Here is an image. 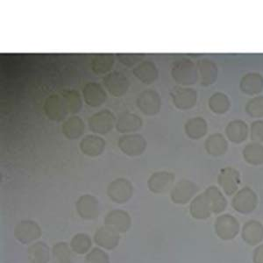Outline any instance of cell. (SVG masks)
<instances>
[{
	"label": "cell",
	"mask_w": 263,
	"mask_h": 263,
	"mask_svg": "<svg viewBox=\"0 0 263 263\" xmlns=\"http://www.w3.org/2000/svg\"><path fill=\"white\" fill-rule=\"evenodd\" d=\"M84 102L91 107L101 106L107 99V94L104 88L98 83H88L83 89Z\"/></svg>",
	"instance_id": "obj_17"
},
{
	"label": "cell",
	"mask_w": 263,
	"mask_h": 263,
	"mask_svg": "<svg viewBox=\"0 0 263 263\" xmlns=\"http://www.w3.org/2000/svg\"><path fill=\"white\" fill-rule=\"evenodd\" d=\"M198 190V186L191 180H181L171 190V200L177 204H185L192 200Z\"/></svg>",
	"instance_id": "obj_8"
},
{
	"label": "cell",
	"mask_w": 263,
	"mask_h": 263,
	"mask_svg": "<svg viewBox=\"0 0 263 263\" xmlns=\"http://www.w3.org/2000/svg\"><path fill=\"white\" fill-rule=\"evenodd\" d=\"M105 140L100 136L95 135H88L82 139L79 144L81 152L90 157H97L102 155L105 149Z\"/></svg>",
	"instance_id": "obj_19"
},
{
	"label": "cell",
	"mask_w": 263,
	"mask_h": 263,
	"mask_svg": "<svg viewBox=\"0 0 263 263\" xmlns=\"http://www.w3.org/2000/svg\"><path fill=\"white\" fill-rule=\"evenodd\" d=\"M27 254L30 263H48L50 260L49 248L42 241L33 243L28 248Z\"/></svg>",
	"instance_id": "obj_31"
},
{
	"label": "cell",
	"mask_w": 263,
	"mask_h": 263,
	"mask_svg": "<svg viewBox=\"0 0 263 263\" xmlns=\"http://www.w3.org/2000/svg\"><path fill=\"white\" fill-rule=\"evenodd\" d=\"M14 236L21 244H30L41 238L42 230L36 222L23 220L14 228Z\"/></svg>",
	"instance_id": "obj_10"
},
{
	"label": "cell",
	"mask_w": 263,
	"mask_h": 263,
	"mask_svg": "<svg viewBox=\"0 0 263 263\" xmlns=\"http://www.w3.org/2000/svg\"><path fill=\"white\" fill-rule=\"evenodd\" d=\"M190 213L196 219H206L212 215V207L209 199L204 192L195 197L191 206Z\"/></svg>",
	"instance_id": "obj_26"
},
{
	"label": "cell",
	"mask_w": 263,
	"mask_h": 263,
	"mask_svg": "<svg viewBox=\"0 0 263 263\" xmlns=\"http://www.w3.org/2000/svg\"><path fill=\"white\" fill-rule=\"evenodd\" d=\"M116 124L114 114L109 110H102L93 114L88 120L90 131L98 135H106L114 129Z\"/></svg>",
	"instance_id": "obj_4"
},
{
	"label": "cell",
	"mask_w": 263,
	"mask_h": 263,
	"mask_svg": "<svg viewBox=\"0 0 263 263\" xmlns=\"http://www.w3.org/2000/svg\"><path fill=\"white\" fill-rule=\"evenodd\" d=\"M134 75L145 84H151L158 78L159 71L156 63L152 61L146 60L141 62L135 67Z\"/></svg>",
	"instance_id": "obj_23"
},
{
	"label": "cell",
	"mask_w": 263,
	"mask_h": 263,
	"mask_svg": "<svg viewBox=\"0 0 263 263\" xmlns=\"http://www.w3.org/2000/svg\"><path fill=\"white\" fill-rule=\"evenodd\" d=\"M44 111L48 119L54 121H61L69 114L61 94H54L48 97L44 105Z\"/></svg>",
	"instance_id": "obj_14"
},
{
	"label": "cell",
	"mask_w": 263,
	"mask_h": 263,
	"mask_svg": "<svg viewBox=\"0 0 263 263\" xmlns=\"http://www.w3.org/2000/svg\"><path fill=\"white\" fill-rule=\"evenodd\" d=\"M174 105L181 111H187L197 104V93L194 89L184 86L174 87L171 91Z\"/></svg>",
	"instance_id": "obj_6"
},
{
	"label": "cell",
	"mask_w": 263,
	"mask_h": 263,
	"mask_svg": "<svg viewBox=\"0 0 263 263\" xmlns=\"http://www.w3.org/2000/svg\"><path fill=\"white\" fill-rule=\"evenodd\" d=\"M210 110L216 114H224L230 110V99L224 93H213L208 100Z\"/></svg>",
	"instance_id": "obj_34"
},
{
	"label": "cell",
	"mask_w": 263,
	"mask_h": 263,
	"mask_svg": "<svg viewBox=\"0 0 263 263\" xmlns=\"http://www.w3.org/2000/svg\"><path fill=\"white\" fill-rule=\"evenodd\" d=\"M84 121L78 116L69 117L62 125L63 135L69 140H78L84 135Z\"/></svg>",
	"instance_id": "obj_29"
},
{
	"label": "cell",
	"mask_w": 263,
	"mask_h": 263,
	"mask_svg": "<svg viewBox=\"0 0 263 263\" xmlns=\"http://www.w3.org/2000/svg\"><path fill=\"white\" fill-rule=\"evenodd\" d=\"M242 156L246 162L253 166L263 164V145L251 142L248 144L242 151Z\"/></svg>",
	"instance_id": "obj_33"
},
{
	"label": "cell",
	"mask_w": 263,
	"mask_h": 263,
	"mask_svg": "<svg viewBox=\"0 0 263 263\" xmlns=\"http://www.w3.org/2000/svg\"><path fill=\"white\" fill-rule=\"evenodd\" d=\"M85 263H110L108 254L100 248H93L85 257Z\"/></svg>",
	"instance_id": "obj_39"
},
{
	"label": "cell",
	"mask_w": 263,
	"mask_h": 263,
	"mask_svg": "<svg viewBox=\"0 0 263 263\" xmlns=\"http://www.w3.org/2000/svg\"><path fill=\"white\" fill-rule=\"evenodd\" d=\"M136 105L142 114L147 116H155L161 111L162 99L156 90H146L139 94Z\"/></svg>",
	"instance_id": "obj_5"
},
{
	"label": "cell",
	"mask_w": 263,
	"mask_h": 263,
	"mask_svg": "<svg viewBox=\"0 0 263 263\" xmlns=\"http://www.w3.org/2000/svg\"><path fill=\"white\" fill-rule=\"evenodd\" d=\"M120 63H123L124 65L127 67H132V66L137 64L140 63L144 57V54H118L116 55Z\"/></svg>",
	"instance_id": "obj_41"
},
{
	"label": "cell",
	"mask_w": 263,
	"mask_h": 263,
	"mask_svg": "<svg viewBox=\"0 0 263 263\" xmlns=\"http://www.w3.org/2000/svg\"><path fill=\"white\" fill-rule=\"evenodd\" d=\"M197 67L198 78L202 85L209 86L215 84L218 79V69L214 61L204 57L197 61Z\"/></svg>",
	"instance_id": "obj_16"
},
{
	"label": "cell",
	"mask_w": 263,
	"mask_h": 263,
	"mask_svg": "<svg viewBox=\"0 0 263 263\" xmlns=\"http://www.w3.org/2000/svg\"><path fill=\"white\" fill-rule=\"evenodd\" d=\"M134 193L132 182L126 178L112 181L107 188L108 197L117 203H125L131 199Z\"/></svg>",
	"instance_id": "obj_7"
},
{
	"label": "cell",
	"mask_w": 263,
	"mask_h": 263,
	"mask_svg": "<svg viewBox=\"0 0 263 263\" xmlns=\"http://www.w3.org/2000/svg\"><path fill=\"white\" fill-rule=\"evenodd\" d=\"M78 215L87 220H92L99 215V203L97 197L91 195H83L76 203Z\"/></svg>",
	"instance_id": "obj_15"
},
{
	"label": "cell",
	"mask_w": 263,
	"mask_h": 263,
	"mask_svg": "<svg viewBox=\"0 0 263 263\" xmlns=\"http://www.w3.org/2000/svg\"><path fill=\"white\" fill-rule=\"evenodd\" d=\"M224 132L231 142L240 144L248 139L249 127L244 120H234L228 123Z\"/></svg>",
	"instance_id": "obj_22"
},
{
	"label": "cell",
	"mask_w": 263,
	"mask_h": 263,
	"mask_svg": "<svg viewBox=\"0 0 263 263\" xmlns=\"http://www.w3.org/2000/svg\"><path fill=\"white\" fill-rule=\"evenodd\" d=\"M69 114H78L83 107L81 96L77 90H64L61 93Z\"/></svg>",
	"instance_id": "obj_35"
},
{
	"label": "cell",
	"mask_w": 263,
	"mask_h": 263,
	"mask_svg": "<svg viewBox=\"0 0 263 263\" xmlns=\"http://www.w3.org/2000/svg\"><path fill=\"white\" fill-rule=\"evenodd\" d=\"M120 239V233L107 226L99 228L94 235V241L97 245L107 250H112L116 248Z\"/></svg>",
	"instance_id": "obj_20"
},
{
	"label": "cell",
	"mask_w": 263,
	"mask_h": 263,
	"mask_svg": "<svg viewBox=\"0 0 263 263\" xmlns=\"http://www.w3.org/2000/svg\"><path fill=\"white\" fill-rule=\"evenodd\" d=\"M241 237L247 244L255 246L263 239V226L256 220H250L244 224Z\"/></svg>",
	"instance_id": "obj_27"
},
{
	"label": "cell",
	"mask_w": 263,
	"mask_h": 263,
	"mask_svg": "<svg viewBox=\"0 0 263 263\" xmlns=\"http://www.w3.org/2000/svg\"><path fill=\"white\" fill-rule=\"evenodd\" d=\"M115 61L114 54H97L91 61V69L96 75L106 74L111 70Z\"/></svg>",
	"instance_id": "obj_32"
},
{
	"label": "cell",
	"mask_w": 263,
	"mask_h": 263,
	"mask_svg": "<svg viewBox=\"0 0 263 263\" xmlns=\"http://www.w3.org/2000/svg\"><path fill=\"white\" fill-rule=\"evenodd\" d=\"M104 85L111 95L121 98L128 90L129 81L121 72L114 71L104 78Z\"/></svg>",
	"instance_id": "obj_12"
},
{
	"label": "cell",
	"mask_w": 263,
	"mask_h": 263,
	"mask_svg": "<svg viewBox=\"0 0 263 263\" xmlns=\"http://www.w3.org/2000/svg\"><path fill=\"white\" fill-rule=\"evenodd\" d=\"M203 192L205 193L209 199L211 207H212V213L218 214L224 212L228 205V201L218 187L210 186Z\"/></svg>",
	"instance_id": "obj_30"
},
{
	"label": "cell",
	"mask_w": 263,
	"mask_h": 263,
	"mask_svg": "<svg viewBox=\"0 0 263 263\" xmlns=\"http://www.w3.org/2000/svg\"><path fill=\"white\" fill-rule=\"evenodd\" d=\"M257 205V195L249 187H244L239 190L232 200L233 209L241 214L253 213Z\"/></svg>",
	"instance_id": "obj_2"
},
{
	"label": "cell",
	"mask_w": 263,
	"mask_h": 263,
	"mask_svg": "<svg viewBox=\"0 0 263 263\" xmlns=\"http://www.w3.org/2000/svg\"><path fill=\"white\" fill-rule=\"evenodd\" d=\"M214 228L218 238L223 240H230L238 235L239 223L233 216L224 214L216 219Z\"/></svg>",
	"instance_id": "obj_9"
},
{
	"label": "cell",
	"mask_w": 263,
	"mask_h": 263,
	"mask_svg": "<svg viewBox=\"0 0 263 263\" xmlns=\"http://www.w3.org/2000/svg\"><path fill=\"white\" fill-rule=\"evenodd\" d=\"M246 112L255 119L263 118V96H256L250 99L246 105Z\"/></svg>",
	"instance_id": "obj_38"
},
{
	"label": "cell",
	"mask_w": 263,
	"mask_h": 263,
	"mask_svg": "<svg viewBox=\"0 0 263 263\" xmlns=\"http://www.w3.org/2000/svg\"><path fill=\"white\" fill-rule=\"evenodd\" d=\"M118 146L126 156L136 157L141 156L146 151L147 141L140 134H129L119 139Z\"/></svg>",
	"instance_id": "obj_3"
},
{
	"label": "cell",
	"mask_w": 263,
	"mask_h": 263,
	"mask_svg": "<svg viewBox=\"0 0 263 263\" xmlns=\"http://www.w3.org/2000/svg\"><path fill=\"white\" fill-rule=\"evenodd\" d=\"M184 132L192 140H200L207 135L208 124L202 117H194L185 123Z\"/></svg>",
	"instance_id": "obj_28"
},
{
	"label": "cell",
	"mask_w": 263,
	"mask_h": 263,
	"mask_svg": "<svg viewBox=\"0 0 263 263\" xmlns=\"http://www.w3.org/2000/svg\"><path fill=\"white\" fill-rule=\"evenodd\" d=\"M131 217L123 210H114L105 216V226L120 233L127 232L131 228Z\"/></svg>",
	"instance_id": "obj_18"
},
{
	"label": "cell",
	"mask_w": 263,
	"mask_h": 263,
	"mask_svg": "<svg viewBox=\"0 0 263 263\" xmlns=\"http://www.w3.org/2000/svg\"><path fill=\"white\" fill-rule=\"evenodd\" d=\"M52 252L57 263H72L71 251L67 243H57Z\"/></svg>",
	"instance_id": "obj_37"
},
{
	"label": "cell",
	"mask_w": 263,
	"mask_h": 263,
	"mask_svg": "<svg viewBox=\"0 0 263 263\" xmlns=\"http://www.w3.org/2000/svg\"><path fill=\"white\" fill-rule=\"evenodd\" d=\"M92 242L90 237L85 233H78L73 237L70 241V248L72 251L78 254H84L90 251Z\"/></svg>",
	"instance_id": "obj_36"
},
{
	"label": "cell",
	"mask_w": 263,
	"mask_h": 263,
	"mask_svg": "<svg viewBox=\"0 0 263 263\" xmlns=\"http://www.w3.org/2000/svg\"><path fill=\"white\" fill-rule=\"evenodd\" d=\"M250 138L253 142L263 143V120H255L250 126Z\"/></svg>",
	"instance_id": "obj_40"
},
{
	"label": "cell",
	"mask_w": 263,
	"mask_h": 263,
	"mask_svg": "<svg viewBox=\"0 0 263 263\" xmlns=\"http://www.w3.org/2000/svg\"><path fill=\"white\" fill-rule=\"evenodd\" d=\"M142 119L137 114L126 112L119 117L116 121V130L120 134L135 133L141 128Z\"/></svg>",
	"instance_id": "obj_25"
},
{
	"label": "cell",
	"mask_w": 263,
	"mask_h": 263,
	"mask_svg": "<svg viewBox=\"0 0 263 263\" xmlns=\"http://www.w3.org/2000/svg\"><path fill=\"white\" fill-rule=\"evenodd\" d=\"M254 263H263V245L258 247L254 250Z\"/></svg>",
	"instance_id": "obj_42"
},
{
	"label": "cell",
	"mask_w": 263,
	"mask_h": 263,
	"mask_svg": "<svg viewBox=\"0 0 263 263\" xmlns=\"http://www.w3.org/2000/svg\"><path fill=\"white\" fill-rule=\"evenodd\" d=\"M218 182L226 194L232 196L238 192L240 184V174L234 167H224L218 174Z\"/></svg>",
	"instance_id": "obj_13"
},
{
	"label": "cell",
	"mask_w": 263,
	"mask_h": 263,
	"mask_svg": "<svg viewBox=\"0 0 263 263\" xmlns=\"http://www.w3.org/2000/svg\"><path fill=\"white\" fill-rule=\"evenodd\" d=\"M239 89L249 96L260 94L263 90V77L257 72H250L243 76L239 82Z\"/></svg>",
	"instance_id": "obj_21"
},
{
	"label": "cell",
	"mask_w": 263,
	"mask_h": 263,
	"mask_svg": "<svg viewBox=\"0 0 263 263\" xmlns=\"http://www.w3.org/2000/svg\"><path fill=\"white\" fill-rule=\"evenodd\" d=\"M229 147L227 138L219 133H216L209 135L204 141V148L210 156H224Z\"/></svg>",
	"instance_id": "obj_24"
},
{
	"label": "cell",
	"mask_w": 263,
	"mask_h": 263,
	"mask_svg": "<svg viewBox=\"0 0 263 263\" xmlns=\"http://www.w3.org/2000/svg\"><path fill=\"white\" fill-rule=\"evenodd\" d=\"M176 177L168 171H157L151 175L147 181V187L155 194H163L172 190Z\"/></svg>",
	"instance_id": "obj_11"
},
{
	"label": "cell",
	"mask_w": 263,
	"mask_h": 263,
	"mask_svg": "<svg viewBox=\"0 0 263 263\" xmlns=\"http://www.w3.org/2000/svg\"><path fill=\"white\" fill-rule=\"evenodd\" d=\"M171 76L177 84L184 87L193 85L199 79L197 64L186 57H181L174 62Z\"/></svg>",
	"instance_id": "obj_1"
}]
</instances>
